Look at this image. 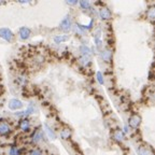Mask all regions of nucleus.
Listing matches in <instances>:
<instances>
[{
  "instance_id": "f03ea898",
  "label": "nucleus",
  "mask_w": 155,
  "mask_h": 155,
  "mask_svg": "<svg viewBox=\"0 0 155 155\" xmlns=\"http://www.w3.org/2000/svg\"><path fill=\"white\" fill-rule=\"evenodd\" d=\"M129 126L133 127V128H138L139 125H140L141 123V118L139 115H137V114H135V115H131L129 118Z\"/></svg>"
},
{
  "instance_id": "f257e3e1",
  "label": "nucleus",
  "mask_w": 155,
  "mask_h": 155,
  "mask_svg": "<svg viewBox=\"0 0 155 155\" xmlns=\"http://www.w3.org/2000/svg\"><path fill=\"white\" fill-rule=\"evenodd\" d=\"M0 37L4 39L6 41H9V42H11L12 40H13V34H12V31L8 28H1L0 29Z\"/></svg>"
},
{
  "instance_id": "39448f33",
  "label": "nucleus",
  "mask_w": 155,
  "mask_h": 155,
  "mask_svg": "<svg viewBox=\"0 0 155 155\" xmlns=\"http://www.w3.org/2000/svg\"><path fill=\"white\" fill-rule=\"evenodd\" d=\"M60 27H62L64 30L68 31L69 29L71 28V20H70V16H66L64 20L62 21L60 23Z\"/></svg>"
},
{
  "instance_id": "b1692460",
  "label": "nucleus",
  "mask_w": 155,
  "mask_h": 155,
  "mask_svg": "<svg viewBox=\"0 0 155 155\" xmlns=\"http://www.w3.org/2000/svg\"><path fill=\"white\" fill-rule=\"evenodd\" d=\"M67 3H69V4H76V0H70V1H67Z\"/></svg>"
},
{
  "instance_id": "6e6552de",
  "label": "nucleus",
  "mask_w": 155,
  "mask_h": 155,
  "mask_svg": "<svg viewBox=\"0 0 155 155\" xmlns=\"http://www.w3.org/2000/svg\"><path fill=\"white\" fill-rule=\"evenodd\" d=\"M139 155H153V152L147 147H140L138 149Z\"/></svg>"
},
{
  "instance_id": "423d86ee",
  "label": "nucleus",
  "mask_w": 155,
  "mask_h": 155,
  "mask_svg": "<svg viewBox=\"0 0 155 155\" xmlns=\"http://www.w3.org/2000/svg\"><path fill=\"white\" fill-rule=\"evenodd\" d=\"M20 36L23 40L27 39V38H29V36H30V30H29L27 27H22V28L20 29Z\"/></svg>"
},
{
  "instance_id": "6ab92c4d",
  "label": "nucleus",
  "mask_w": 155,
  "mask_h": 155,
  "mask_svg": "<svg viewBox=\"0 0 155 155\" xmlns=\"http://www.w3.org/2000/svg\"><path fill=\"white\" fill-rule=\"evenodd\" d=\"M80 6L82 7L83 9H88L90 7V3L88 2V1H85V0H82V1H80Z\"/></svg>"
},
{
  "instance_id": "f8f14e48",
  "label": "nucleus",
  "mask_w": 155,
  "mask_h": 155,
  "mask_svg": "<svg viewBox=\"0 0 155 155\" xmlns=\"http://www.w3.org/2000/svg\"><path fill=\"white\" fill-rule=\"evenodd\" d=\"M44 127H45V133L48 134V136L50 137V138H51V139H55V138H56V135H55V133L53 131V129H52V128H50V127H48V124H45Z\"/></svg>"
},
{
  "instance_id": "aec40b11",
  "label": "nucleus",
  "mask_w": 155,
  "mask_h": 155,
  "mask_svg": "<svg viewBox=\"0 0 155 155\" xmlns=\"http://www.w3.org/2000/svg\"><path fill=\"white\" fill-rule=\"evenodd\" d=\"M10 155H20V150L16 147H12L10 150Z\"/></svg>"
},
{
  "instance_id": "4be33fe9",
  "label": "nucleus",
  "mask_w": 155,
  "mask_h": 155,
  "mask_svg": "<svg viewBox=\"0 0 155 155\" xmlns=\"http://www.w3.org/2000/svg\"><path fill=\"white\" fill-rule=\"evenodd\" d=\"M97 80H98V82L100 83V84H104V79H102V74L101 72H97Z\"/></svg>"
},
{
  "instance_id": "a211bd4d",
  "label": "nucleus",
  "mask_w": 155,
  "mask_h": 155,
  "mask_svg": "<svg viewBox=\"0 0 155 155\" xmlns=\"http://www.w3.org/2000/svg\"><path fill=\"white\" fill-rule=\"evenodd\" d=\"M41 138H42L41 131H37V133H36V135L34 136V142H35V143H37V142H39V141L41 140Z\"/></svg>"
},
{
  "instance_id": "9d476101",
  "label": "nucleus",
  "mask_w": 155,
  "mask_h": 155,
  "mask_svg": "<svg viewBox=\"0 0 155 155\" xmlns=\"http://www.w3.org/2000/svg\"><path fill=\"white\" fill-rule=\"evenodd\" d=\"M80 51L82 53V56H90V48L88 46H86V45H81Z\"/></svg>"
},
{
  "instance_id": "7ed1b4c3",
  "label": "nucleus",
  "mask_w": 155,
  "mask_h": 155,
  "mask_svg": "<svg viewBox=\"0 0 155 155\" xmlns=\"http://www.w3.org/2000/svg\"><path fill=\"white\" fill-rule=\"evenodd\" d=\"M22 107H23L22 101L17 100V99H11V100L9 101V108H10L11 110H17V109H21Z\"/></svg>"
},
{
  "instance_id": "4468645a",
  "label": "nucleus",
  "mask_w": 155,
  "mask_h": 155,
  "mask_svg": "<svg viewBox=\"0 0 155 155\" xmlns=\"http://www.w3.org/2000/svg\"><path fill=\"white\" fill-rule=\"evenodd\" d=\"M20 127L22 128V130H25V131H27V130L29 129V122L27 121V120H23V121L21 122Z\"/></svg>"
},
{
  "instance_id": "5701e85b",
  "label": "nucleus",
  "mask_w": 155,
  "mask_h": 155,
  "mask_svg": "<svg viewBox=\"0 0 155 155\" xmlns=\"http://www.w3.org/2000/svg\"><path fill=\"white\" fill-rule=\"evenodd\" d=\"M29 155H42V153L40 152L39 150L36 149V150H32V151H31L30 154H29Z\"/></svg>"
},
{
  "instance_id": "dca6fc26",
  "label": "nucleus",
  "mask_w": 155,
  "mask_h": 155,
  "mask_svg": "<svg viewBox=\"0 0 155 155\" xmlns=\"http://www.w3.org/2000/svg\"><path fill=\"white\" fill-rule=\"evenodd\" d=\"M101 56H102V58L106 60V62H109V60L111 59V56H112V54H111L110 51H104V52H102Z\"/></svg>"
},
{
  "instance_id": "0eeeda50",
  "label": "nucleus",
  "mask_w": 155,
  "mask_h": 155,
  "mask_svg": "<svg viewBox=\"0 0 155 155\" xmlns=\"http://www.w3.org/2000/svg\"><path fill=\"white\" fill-rule=\"evenodd\" d=\"M34 112V104H30L28 106V109L26 111H24V112H18V113H15L16 115L18 116H27L28 114H30V113Z\"/></svg>"
},
{
  "instance_id": "1a4fd4ad",
  "label": "nucleus",
  "mask_w": 155,
  "mask_h": 155,
  "mask_svg": "<svg viewBox=\"0 0 155 155\" xmlns=\"http://www.w3.org/2000/svg\"><path fill=\"white\" fill-rule=\"evenodd\" d=\"M67 40H69V36H67V35H58V36H55V38H54V41L57 43L65 42Z\"/></svg>"
},
{
  "instance_id": "9b49d317",
  "label": "nucleus",
  "mask_w": 155,
  "mask_h": 155,
  "mask_svg": "<svg viewBox=\"0 0 155 155\" xmlns=\"http://www.w3.org/2000/svg\"><path fill=\"white\" fill-rule=\"evenodd\" d=\"M70 135H71V131L70 129H68V128H65V129H62V131H60V138L64 139V140L69 139Z\"/></svg>"
},
{
  "instance_id": "f3484780",
  "label": "nucleus",
  "mask_w": 155,
  "mask_h": 155,
  "mask_svg": "<svg viewBox=\"0 0 155 155\" xmlns=\"http://www.w3.org/2000/svg\"><path fill=\"white\" fill-rule=\"evenodd\" d=\"M147 15H148V17H149L150 20L151 21H153L154 20V16H155V10H154V8H151L149 10V11H148V13H147Z\"/></svg>"
},
{
  "instance_id": "ddd939ff",
  "label": "nucleus",
  "mask_w": 155,
  "mask_h": 155,
  "mask_svg": "<svg viewBox=\"0 0 155 155\" xmlns=\"http://www.w3.org/2000/svg\"><path fill=\"white\" fill-rule=\"evenodd\" d=\"M10 130V127L7 123H1L0 124V135H4Z\"/></svg>"
},
{
  "instance_id": "2eb2a0df",
  "label": "nucleus",
  "mask_w": 155,
  "mask_h": 155,
  "mask_svg": "<svg viewBox=\"0 0 155 155\" xmlns=\"http://www.w3.org/2000/svg\"><path fill=\"white\" fill-rule=\"evenodd\" d=\"M124 138V134L122 133L121 130H116L115 133H114V139L118 141H122Z\"/></svg>"
},
{
  "instance_id": "20e7f679",
  "label": "nucleus",
  "mask_w": 155,
  "mask_h": 155,
  "mask_svg": "<svg viewBox=\"0 0 155 155\" xmlns=\"http://www.w3.org/2000/svg\"><path fill=\"white\" fill-rule=\"evenodd\" d=\"M99 15L101 17L102 20H110L111 17H112V13L109 9L107 8H102L100 9V11H99Z\"/></svg>"
},
{
  "instance_id": "412c9836",
  "label": "nucleus",
  "mask_w": 155,
  "mask_h": 155,
  "mask_svg": "<svg viewBox=\"0 0 155 155\" xmlns=\"http://www.w3.org/2000/svg\"><path fill=\"white\" fill-rule=\"evenodd\" d=\"M81 62L83 65H87L88 62H90V56H82Z\"/></svg>"
}]
</instances>
